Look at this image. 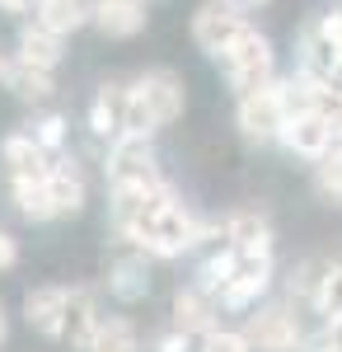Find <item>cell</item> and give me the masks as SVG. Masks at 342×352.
I'll return each mask as SVG.
<instances>
[{"label":"cell","mask_w":342,"mask_h":352,"mask_svg":"<svg viewBox=\"0 0 342 352\" xmlns=\"http://www.w3.org/2000/svg\"><path fill=\"white\" fill-rule=\"evenodd\" d=\"M113 226L155 258H174L197 244V221L187 217L183 202L164 184L113 188Z\"/></svg>","instance_id":"1"},{"label":"cell","mask_w":342,"mask_h":352,"mask_svg":"<svg viewBox=\"0 0 342 352\" xmlns=\"http://www.w3.org/2000/svg\"><path fill=\"white\" fill-rule=\"evenodd\" d=\"M183 113V80L174 71H146L141 80L127 89V132L122 136H146L169 127Z\"/></svg>","instance_id":"2"},{"label":"cell","mask_w":342,"mask_h":352,"mask_svg":"<svg viewBox=\"0 0 342 352\" xmlns=\"http://www.w3.org/2000/svg\"><path fill=\"white\" fill-rule=\"evenodd\" d=\"M220 61H225V76L239 89V99L253 94V89H263V85H272V43L258 28H244L235 43L220 52Z\"/></svg>","instance_id":"3"},{"label":"cell","mask_w":342,"mask_h":352,"mask_svg":"<svg viewBox=\"0 0 342 352\" xmlns=\"http://www.w3.org/2000/svg\"><path fill=\"white\" fill-rule=\"evenodd\" d=\"M244 28L249 24H244V14H239L230 0H207V5L192 14V38H197V47L211 52V56H220Z\"/></svg>","instance_id":"4"},{"label":"cell","mask_w":342,"mask_h":352,"mask_svg":"<svg viewBox=\"0 0 342 352\" xmlns=\"http://www.w3.org/2000/svg\"><path fill=\"white\" fill-rule=\"evenodd\" d=\"M286 118L290 113H286V99H282V85L277 80L239 99V127L249 136H258V141H263V136H282Z\"/></svg>","instance_id":"5"},{"label":"cell","mask_w":342,"mask_h":352,"mask_svg":"<svg viewBox=\"0 0 342 352\" xmlns=\"http://www.w3.org/2000/svg\"><path fill=\"white\" fill-rule=\"evenodd\" d=\"M108 179H113V188H141V184H159L150 146H146L141 136H122V141L113 146V155H108Z\"/></svg>","instance_id":"6"},{"label":"cell","mask_w":342,"mask_h":352,"mask_svg":"<svg viewBox=\"0 0 342 352\" xmlns=\"http://www.w3.org/2000/svg\"><path fill=\"white\" fill-rule=\"evenodd\" d=\"M282 141H286V151H295V155L323 160V155H328V146H333V118H328L323 109L290 113L286 127H282Z\"/></svg>","instance_id":"7"},{"label":"cell","mask_w":342,"mask_h":352,"mask_svg":"<svg viewBox=\"0 0 342 352\" xmlns=\"http://www.w3.org/2000/svg\"><path fill=\"white\" fill-rule=\"evenodd\" d=\"M244 338L263 352H290L300 343V324H295V315H290L286 305H267V310H258L249 320V333Z\"/></svg>","instance_id":"8"},{"label":"cell","mask_w":342,"mask_h":352,"mask_svg":"<svg viewBox=\"0 0 342 352\" xmlns=\"http://www.w3.org/2000/svg\"><path fill=\"white\" fill-rule=\"evenodd\" d=\"M267 277H272L267 254H244V268L220 287V305H225V310H244V305H253V300L263 296Z\"/></svg>","instance_id":"9"},{"label":"cell","mask_w":342,"mask_h":352,"mask_svg":"<svg viewBox=\"0 0 342 352\" xmlns=\"http://www.w3.org/2000/svg\"><path fill=\"white\" fill-rule=\"evenodd\" d=\"M66 305H71V292H66V287H38V292H28L24 315L38 333L66 338Z\"/></svg>","instance_id":"10"},{"label":"cell","mask_w":342,"mask_h":352,"mask_svg":"<svg viewBox=\"0 0 342 352\" xmlns=\"http://www.w3.org/2000/svg\"><path fill=\"white\" fill-rule=\"evenodd\" d=\"M89 19L108 38H132V33L146 28V0H94V14Z\"/></svg>","instance_id":"11"},{"label":"cell","mask_w":342,"mask_h":352,"mask_svg":"<svg viewBox=\"0 0 342 352\" xmlns=\"http://www.w3.org/2000/svg\"><path fill=\"white\" fill-rule=\"evenodd\" d=\"M174 324H179V333H211V324H216V300H211V292H202V287L179 292L174 296Z\"/></svg>","instance_id":"12"},{"label":"cell","mask_w":342,"mask_h":352,"mask_svg":"<svg viewBox=\"0 0 342 352\" xmlns=\"http://www.w3.org/2000/svg\"><path fill=\"white\" fill-rule=\"evenodd\" d=\"M5 164H10V179H43L52 164H47V151L33 141V132H19L5 141Z\"/></svg>","instance_id":"13"},{"label":"cell","mask_w":342,"mask_h":352,"mask_svg":"<svg viewBox=\"0 0 342 352\" xmlns=\"http://www.w3.org/2000/svg\"><path fill=\"white\" fill-rule=\"evenodd\" d=\"M89 127L99 136H122L127 132V89L122 85H104L94 109H89Z\"/></svg>","instance_id":"14"},{"label":"cell","mask_w":342,"mask_h":352,"mask_svg":"<svg viewBox=\"0 0 342 352\" xmlns=\"http://www.w3.org/2000/svg\"><path fill=\"white\" fill-rule=\"evenodd\" d=\"M47 192H52V207L56 217H76L80 207H84V174H80L76 164H52L47 169Z\"/></svg>","instance_id":"15"},{"label":"cell","mask_w":342,"mask_h":352,"mask_svg":"<svg viewBox=\"0 0 342 352\" xmlns=\"http://www.w3.org/2000/svg\"><path fill=\"white\" fill-rule=\"evenodd\" d=\"M19 61L52 71L56 61H61V33H52L47 24H28L24 33H19Z\"/></svg>","instance_id":"16"},{"label":"cell","mask_w":342,"mask_h":352,"mask_svg":"<svg viewBox=\"0 0 342 352\" xmlns=\"http://www.w3.org/2000/svg\"><path fill=\"white\" fill-rule=\"evenodd\" d=\"M99 324H104V320L94 315V296H89V292H71V305H66V338H71L76 348L89 352Z\"/></svg>","instance_id":"17"},{"label":"cell","mask_w":342,"mask_h":352,"mask_svg":"<svg viewBox=\"0 0 342 352\" xmlns=\"http://www.w3.org/2000/svg\"><path fill=\"white\" fill-rule=\"evenodd\" d=\"M89 14H94V5H84V0H38V24H47L61 38L80 28Z\"/></svg>","instance_id":"18"},{"label":"cell","mask_w":342,"mask_h":352,"mask_svg":"<svg viewBox=\"0 0 342 352\" xmlns=\"http://www.w3.org/2000/svg\"><path fill=\"white\" fill-rule=\"evenodd\" d=\"M10 184H14V202H19V212H24L28 221L56 217L52 192H47V174H43V179H10Z\"/></svg>","instance_id":"19"},{"label":"cell","mask_w":342,"mask_h":352,"mask_svg":"<svg viewBox=\"0 0 342 352\" xmlns=\"http://www.w3.org/2000/svg\"><path fill=\"white\" fill-rule=\"evenodd\" d=\"M225 235L239 254H267V221H258L253 212H235L225 221Z\"/></svg>","instance_id":"20"},{"label":"cell","mask_w":342,"mask_h":352,"mask_svg":"<svg viewBox=\"0 0 342 352\" xmlns=\"http://www.w3.org/2000/svg\"><path fill=\"white\" fill-rule=\"evenodd\" d=\"M5 85H10L19 99H47V94H52V71L28 66V61H14L10 76H5Z\"/></svg>","instance_id":"21"},{"label":"cell","mask_w":342,"mask_h":352,"mask_svg":"<svg viewBox=\"0 0 342 352\" xmlns=\"http://www.w3.org/2000/svg\"><path fill=\"white\" fill-rule=\"evenodd\" d=\"M239 268H244V254L230 244L225 254H216V258H207V263H202V282H197V287H202V292H220V287H225Z\"/></svg>","instance_id":"22"},{"label":"cell","mask_w":342,"mask_h":352,"mask_svg":"<svg viewBox=\"0 0 342 352\" xmlns=\"http://www.w3.org/2000/svg\"><path fill=\"white\" fill-rule=\"evenodd\" d=\"M89 352H141V343H136L127 320H104L99 333H94V343H89Z\"/></svg>","instance_id":"23"},{"label":"cell","mask_w":342,"mask_h":352,"mask_svg":"<svg viewBox=\"0 0 342 352\" xmlns=\"http://www.w3.org/2000/svg\"><path fill=\"white\" fill-rule=\"evenodd\" d=\"M146 287H150V277H146L141 263H117V268H113V296L117 300H141Z\"/></svg>","instance_id":"24"},{"label":"cell","mask_w":342,"mask_h":352,"mask_svg":"<svg viewBox=\"0 0 342 352\" xmlns=\"http://www.w3.org/2000/svg\"><path fill=\"white\" fill-rule=\"evenodd\" d=\"M315 305H319V315H328V320H342V263H338V268H328L323 277H319Z\"/></svg>","instance_id":"25"},{"label":"cell","mask_w":342,"mask_h":352,"mask_svg":"<svg viewBox=\"0 0 342 352\" xmlns=\"http://www.w3.org/2000/svg\"><path fill=\"white\" fill-rule=\"evenodd\" d=\"M33 141H38L43 151H56V146L66 141V122H61L56 113H47V118H38V122H33Z\"/></svg>","instance_id":"26"},{"label":"cell","mask_w":342,"mask_h":352,"mask_svg":"<svg viewBox=\"0 0 342 352\" xmlns=\"http://www.w3.org/2000/svg\"><path fill=\"white\" fill-rule=\"evenodd\" d=\"M319 188L328 192V197H338V202H342V151L323 155V164H319Z\"/></svg>","instance_id":"27"},{"label":"cell","mask_w":342,"mask_h":352,"mask_svg":"<svg viewBox=\"0 0 342 352\" xmlns=\"http://www.w3.org/2000/svg\"><path fill=\"white\" fill-rule=\"evenodd\" d=\"M249 348H253V343H249L244 333H216V329H211L207 343H202V352H249Z\"/></svg>","instance_id":"28"},{"label":"cell","mask_w":342,"mask_h":352,"mask_svg":"<svg viewBox=\"0 0 342 352\" xmlns=\"http://www.w3.org/2000/svg\"><path fill=\"white\" fill-rule=\"evenodd\" d=\"M315 352H342V320H328V329L319 333Z\"/></svg>","instance_id":"29"},{"label":"cell","mask_w":342,"mask_h":352,"mask_svg":"<svg viewBox=\"0 0 342 352\" xmlns=\"http://www.w3.org/2000/svg\"><path fill=\"white\" fill-rule=\"evenodd\" d=\"M319 33H323V38H328V43H333V47L342 52V10H333V14L319 24Z\"/></svg>","instance_id":"30"},{"label":"cell","mask_w":342,"mask_h":352,"mask_svg":"<svg viewBox=\"0 0 342 352\" xmlns=\"http://www.w3.org/2000/svg\"><path fill=\"white\" fill-rule=\"evenodd\" d=\"M14 263H19V244H14V235L0 230V268H14Z\"/></svg>","instance_id":"31"},{"label":"cell","mask_w":342,"mask_h":352,"mask_svg":"<svg viewBox=\"0 0 342 352\" xmlns=\"http://www.w3.org/2000/svg\"><path fill=\"white\" fill-rule=\"evenodd\" d=\"M159 352H187V333H169V338H159Z\"/></svg>","instance_id":"32"},{"label":"cell","mask_w":342,"mask_h":352,"mask_svg":"<svg viewBox=\"0 0 342 352\" xmlns=\"http://www.w3.org/2000/svg\"><path fill=\"white\" fill-rule=\"evenodd\" d=\"M33 0H0V10H10V14H19V10H28Z\"/></svg>","instance_id":"33"},{"label":"cell","mask_w":342,"mask_h":352,"mask_svg":"<svg viewBox=\"0 0 342 352\" xmlns=\"http://www.w3.org/2000/svg\"><path fill=\"white\" fill-rule=\"evenodd\" d=\"M230 5H235L239 14H244V10H258V5H267V0H230Z\"/></svg>","instance_id":"34"},{"label":"cell","mask_w":342,"mask_h":352,"mask_svg":"<svg viewBox=\"0 0 342 352\" xmlns=\"http://www.w3.org/2000/svg\"><path fill=\"white\" fill-rule=\"evenodd\" d=\"M10 66H14V61H5V56H0V80H5V76H10Z\"/></svg>","instance_id":"35"},{"label":"cell","mask_w":342,"mask_h":352,"mask_svg":"<svg viewBox=\"0 0 342 352\" xmlns=\"http://www.w3.org/2000/svg\"><path fill=\"white\" fill-rule=\"evenodd\" d=\"M0 343H5V310H0Z\"/></svg>","instance_id":"36"},{"label":"cell","mask_w":342,"mask_h":352,"mask_svg":"<svg viewBox=\"0 0 342 352\" xmlns=\"http://www.w3.org/2000/svg\"><path fill=\"white\" fill-rule=\"evenodd\" d=\"M33 5H38V0H33Z\"/></svg>","instance_id":"37"}]
</instances>
